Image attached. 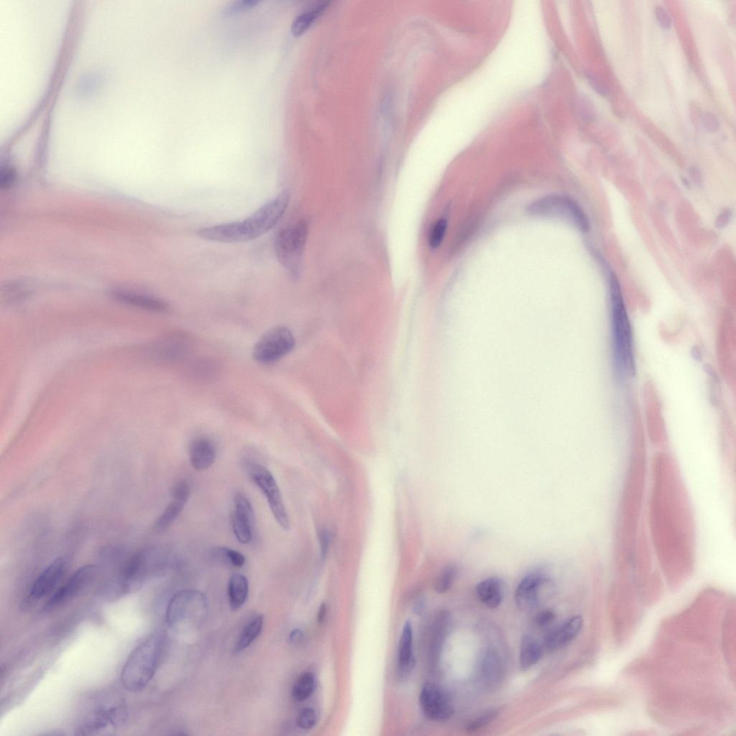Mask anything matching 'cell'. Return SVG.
Returning a JSON list of instances; mask_svg holds the SVG:
<instances>
[{"instance_id": "1", "label": "cell", "mask_w": 736, "mask_h": 736, "mask_svg": "<svg viewBox=\"0 0 736 736\" xmlns=\"http://www.w3.org/2000/svg\"><path fill=\"white\" fill-rule=\"evenodd\" d=\"M650 507L655 545L660 558H692L693 524L684 488L672 460L655 461Z\"/></svg>"}, {"instance_id": "2", "label": "cell", "mask_w": 736, "mask_h": 736, "mask_svg": "<svg viewBox=\"0 0 736 736\" xmlns=\"http://www.w3.org/2000/svg\"><path fill=\"white\" fill-rule=\"evenodd\" d=\"M290 192L285 190L243 221L209 226L197 232L204 240L238 243L257 239L266 234L284 216L290 202Z\"/></svg>"}, {"instance_id": "3", "label": "cell", "mask_w": 736, "mask_h": 736, "mask_svg": "<svg viewBox=\"0 0 736 736\" xmlns=\"http://www.w3.org/2000/svg\"><path fill=\"white\" fill-rule=\"evenodd\" d=\"M163 636L157 633L137 646L130 655L121 674L124 688L131 693L144 690L157 670Z\"/></svg>"}, {"instance_id": "4", "label": "cell", "mask_w": 736, "mask_h": 736, "mask_svg": "<svg viewBox=\"0 0 736 736\" xmlns=\"http://www.w3.org/2000/svg\"><path fill=\"white\" fill-rule=\"evenodd\" d=\"M610 290L615 357L620 372L633 375L635 365L632 328L619 281L614 274L610 278Z\"/></svg>"}, {"instance_id": "5", "label": "cell", "mask_w": 736, "mask_h": 736, "mask_svg": "<svg viewBox=\"0 0 736 736\" xmlns=\"http://www.w3.org/2000/svg\"><path fill=\"white\" fill-rule=\"evenodd\" d=\"M308 235V225L301 220L278 232L275 240V251L278 262L297 280L299 278L304 250Z\"/></svg>"}, {"instance_id": "6", "label": "cell", "mask_w": 736, "mask_h": 736, "mask_svg": "<svg viewBox=\"0 0 736 736\" xmlns=\"http://www.w3.org/2000/svg\"><path fill=\"white\" fill-rule=\"evenodd\" d=\"M127 719L126 707L115 698L99 701L85 716L79 728V735H107L116 730Z\"/></svg>"}, {"instance_id": "7", "label": "cell", "mask_w": 736, "mask_h": 736, "mask_svg": "<svg viewBox=\"0 0 736 736\" xmlns=\"http://www.w3.org/2000/svg\"><path fill=\"white\" fill-rule=\"evenodd\" d=\"M527 212L533 217L552 218L567 222L582 233L590 229L589 219L582 209L571 198L548 195L532 203Z\"/></svg>"}, {"instance_id": "8", "label": "cell", "mask_w": 736, "mask_h": 736, "mask_svg": "<svg viewBox=\"0 0 736 736\" xmlns=\"http://www.w3.org/2000/svg\"><path fill=\"white\" fill-rule=\"evenodd\" d=\"M245 469L250 479L266 497L276 522L282 529L289 530L290 519L273 475L267 468L257 463H247Z\"/></svg>"}, {"instance_id": "9", "label": "cell", "mask_w": 736, "mask_h": 736, "mask_svg": "<svg viewBox=\"0 0 736 736\" xmlns=\"http://www.w3.org/2000/svg\"><path fill=\"white\" fill-rule=\"evenodd\" d=\"M207 611L205 594L194 590L178 592L169 602L166 619L169 626L180 627L187 621L201 619Z\"/></svg>"}, {"instance_id": "10", "label": "cell", "mask_w": 736, "mask_h": 736, "mask_svg": "<svg viewBox=\"0 0 736 736\" xmlns=\"http://www.w3.org/2000/svg\"><path fill=\"white\" fill-rule=\"evenodd\" d=\"M296 345L292 332L286 327H276L264 334L254 346L252 357L261 364H270L291 353Z\"/></svg>"}, {"instance_id": "11", "label": "cell", "mask_w": 736, "mask_h": 736, "mask_svg": "<svg viewBox=\"0 0 736 736\" xmlns=\"http://www.w3.org/2000/svg\"><path fill=\"white\" fill-rule=\"evenodd\" d=\"M419 702L427 718L434 721H444L455 713L450 697L440 686L428 683L421 689Z\"/></svg>"}, {"instance_id": "12", "label": "cell", "mask_w": 736, "mask_h": 736, "mask_svg": "<svg viewBox=\"0 0 736 736\" xmlns=\"http://www.w3.org/2000/svg\"><path fill=\"white\" fill-rule=\"evenodd\" d=\"M96 570L94 564L85 565L78 569L62 586L53 592L46 603L44 610L59 608L77 597L95 577Z\"/></svg>"}, {"instance_id": "13", "label": "cell", "mask_w": 736, "mask_h": 736, "mask_svg": "<svg viewBox=\"0 0 736 736\" xmlns=\"http://www.w3.org/2000/svg\"><path fill=\"white\" fill-rule=\"evenodd\" d=\"M67 566L65 558L59 557L53 561L34 582L28 600L37 602L52 593L65 575Z\"/></svg>"}, {"instance_id": "14", "label": "cell", "mask_w": 736, "mask_h": 736, "mask_svg": "<svg viewBox=\"0 0 736 736\" xmlns=\"http://www.w3.org/2000/svg\"><path fill=\"white\" fill-rule=\"evenodd\" d=\"M234 501L235 510L231 518L233 532L239 543L248 545L252 539L253 507L248 498L243 493H237Z\"/></svg>"}, {"instance_id": "15", "label": "cell", "mask_w": 736, "mask_h": 736, "mask_svg": "<svg viewBox=\"0 0 736 736\" xmlns=\"http://www.w3.org/2000/svg\"><path fill=\"white\" fill-rule=\"evenodd\" d=\"M550 578L543 568H537L527 574L519 582L515 599L522 609L533 607L539 600L543 587L550 582Z\"/></svg>"}, {"instance_id": "16", "label": "cell", "mask_w": 736, "mask_h": 736, "mask_svg": "<svg viewBox=\"0 0 736 736\" xmlns=\"http://www.w3.org/2000/svg\"><path fill=\"white\" fill-rule=\"evenodd\" d=\"M217 449L214 442L207 437L196 438L189 447V461L193 470L203 472L214 463Z\"/></svg>"}, {"instance_id": "17", "label": "cell", "mask_w": 736, "mask_h": 736, "mask_svg": "<svg viewBox=\"0 0 736 736\" xmlns=\"http://www.w3.org/2000/svg\"><path fill=\"white\" fill-rule=\"evenodd\" d=\"M583 625L581 616H575L550 634L546 639V646L550 650L557 649L572 641L580 634Z\"/></svg>"}, {"instance_id": "18", "label": "cell", "mask_w": 736, "mask_h": 736, "mask_svg": "<svg viewBox=\"0 0 736 736\" xmlns=\"http://www.w3.org/2000/svg\"><path fill=\"white\" fill-rule=\"evenodd\" d=\"M476 591L479 600L490 608H496L502 603L503 585L498 578H489L480 582Z\"/></svg>"}, {"instance_id": "19", "label": "cell", "mask_w": 736, "mask_h": 736, "mask_svg": "<svg viewBox=\"0 0 736 736\" xmlns=\"http://www.w3.org/2000/svg\"><path fill=\"white\" fill-rule=\"evenodd\" d=\"M413 655V629L409 621L406 622L401 636L399 648V667L403 676L411 673L414 666Z\"/></svg>"}, {"instance_id": "20", "label": "cell", "mask_w": 736, "mask_h": 736, "mask_svg": "<svg viewBox=\"0 0 736 736\" xmlns=\"http://www.w3.org/2000/svg\"><path fill=\"white\" fill-rule=\"evenodd\" d=\"M329 4V2L316 4L298 15L292 25V34L296 37H299L305 34L325 11Z\"/></svg>"}, {"instance_id": "21", "label": "cell", "mask_w": 736, "mask_h": 736, "mask_svg": "<svg viewBox=\"0 0 736 736\" xmlns=\"http://www.w3.org/2000/svg\"><path fill=\"white\" fill-rule=\"evenodd\" d=\"M115 297L123 303L158 313H163L168 308L166 303L152 297L125 292H116Z\"/></svg>"}, {"instance_id": "22", "label": "cell", "mask_w": 736, "mask_h": 736, "mask_svg": "<svg viewBox=\"0 0 736 736\" xmlns=\"http://www.w3.org/2000/svg\"><path fill=\"white\" fill-rule=\"evenodd\" d=\"M249 584L247 578L240 574L231 575L229 583V597L233 610L240 609L248 597Z\"/></svg>"}, {"instance_id": "23", "label": "cell", "mask_w": 736, "mask_h": 736, "mask_svg": "<svg viewBox=\"0 0 736 736\" xmlns=\"http://www.w3.org/2000/svg\"><path fill=\"white\" fill-rule=\"evenodd\" d=\"M543 653V649L540 643L532 636L526 635L521 644V667L523 669H530L540 660Z\"/></svg>"}, {"instance_id": "24", "label": "cell", "mask_w": 736, "mask_h": 736, "mask_svg": "<svg viewBox=\"0 0 736 736\" xmlns=\"http://www.w3.org/2000/svg\"><path fill=\"white\" fill-rule=\"evenodd\" d=\"M264 619L263 615H258L252 619L243 629L236 650L241 652L247 648L261 634L264 627Z\"/></svg>"}, {"instance_id": "25", "label": "cell", "mask_w": 736, "mask_h": 736, "mask_svg": "<svg viewBox=\"0 0 736 736\" xmlns=\"http://www.w3.org/2000/svg\"><path fill=\"white\" fill-rule=\"evenodd\" d=\"M186 505V503L181 500L173 499L156 520L154 529L163 531L172 526L182 513Z\"/></svg>"}, {"instance_id": "26", "label": "cell", "mask_w": 736, "mask_h": 736, "mask_svg": "<svg viewBox=\"0 0 736 736\" xmlns=\"http://www.w3.org/2000/svg\"><path fill=\"white\" fill-rule=\"evenodd\" d=\"M315 688V677L311 672L303 673L296 681L292 697L297 702H303L313 695Z\"/></svg>"}, {"instance_id": "27", "label": "cell", "mask_w": 736, "mask_h": 736, "mask_svg": "<svg viewBox=\"0 0 736 736\" xmlns=\"http://www.w3.org/2000/svg\"><path fill=\"white\" fill-rule=\"evenodd\" d=\"M212 558L228 563L236 568H241L245 564V556L238 551L226 547H216L211 550Z\"/></svg>"}, {"instance_id": "28", "label": "cell", "mask_w": 736, "mask_h": 736, "mask_svg": "<svg viewBox=\"0 0 736 736\" xmlns=\"http://www.w3.org/2000/svg\"><path fill=\"white\" fill-rule=\"evenodd\" d=\"M458 573L457 566L449 564L440 572L435 582V589L438 593H444L449 590Z\"/></svg>"}, {"instance_id": "29", "label": "cell", "mask_w": 736, "mask_h": 736, "mask_svg": "<svg viewBox=\"0 0 736 736\" xmlns=\"http://www.w3.org/2000/svg\"><path fill=\"white\" fill-rule=\"evenodd\" d=\"M448 621L449 615L447 613L441 614L437 620L431 649L432 657L434 661H436L439 657L447 632Z\"/></svg>"}, {"instance_id": "30", "label": "cell", "mask_w": 736, "mask_h": 736, "mask_svg": "<svg viewBox=\"0 0 736 736\" xmlns=\"http://www.w3.org/2000/svg\"><path fill=\"white\" fill-rule=\"evenodd\" d=\"M448 228L447 220L439 219L432 226L429 235V245L433 249H437L443 243Z\"/></svg>"}, {"instance_id": "31", "label": "cell", "mask_w": 736, "mask_h": 736, "mask_svg": "<svg viewBox=\"0 0 736 736\" xmlns=\"http://www.w3.org/2000/svg\"><path fill=\"white\" fill-rule=\"evenodd\" d=\"M498 715V711L497 710L489 711L482 715L479 716L469 723L467 725V730L469 732H475L479 729H482L496 720Z\"/></svg>"}, {"instance_id": "32", "label": "cell", "mask_w": 736, "mask_h": 736, "mask_svg": "<svg viewBox=\"0 0 736 736\" xmlns=\"http://www.w3.org/2000/svg\"><path fill=\"white\" fill-rule=\"evenodd\" d=\"M259 4L258 0H238L226 8L224 13L228 15H236L252 9Z\"/></svg>"}, {"instance_id": "33", "label": "cell", "mask_w": 736, "mask_h": 736, "mask_svg": "<svg viewBox=\"0 0 736 736\" xmlns=\"http://www.w3.org/2000/svg\"><path fill=\"white\" fill-rule=\"evenodd\" d=\"M499 665L496 655L494 653H489L486 655L484 666V674L490 681H494L498 676Z\"/></svg>"}, {"instance_id": "34", "label": "cell", "mask_w": 736, "mask_h": 736, "mask_svg": "<svg viewBox=\"0 0 736 736\" xmlns=\"http://www.w3.org/2000/svg\"><path fill=\"white\" fill-rule=\"evenodd\" d=\"M298 725L304 730H309L315 726L317 715L311 709L303 710L298 718Z\"/></svg>"}, {"instance_id": "35", "label": "cell", "mask_w": 736, "mask_h": 736, "mask_svg": "<svg viewBox=\"0 0 736 736\" xmlns=\"http://www.w3.org/2000/svg\"><path fill=\"white\" fill-rule=\"evenodd\" d=\"M191 496V487L186 480H179L172 491L173 499L187 503Z\"/></svg>"}, {"instance_id": "36", "label": "cell", "mask_w": 736, "mask_h": 736, "mask_svg": "<svg viewBox=\"0 0 736 736\" xmlns=\"http://www.w3.org/2000/svg\"><path fill=\"white\" fill-rule=\"evenodd\" d=\"M320 551L321 558L325 559L329 550L331 536L329 531L325 529H321L318 532Z\"/></svg>"}, {"instance_id": "37", "label": "cell", "mask_w": 736, "mask_h": 736, "mask_svg": "<svg viewBox=\"0 0 736 736\" xmlns=\"http://www.w3.org/2000/svg\"><path fill=\"white\" fill-rule=\"evenodd\" d=\"M702 123L707 131L716 132L719 128V123L716 117L712 113L706 111L702 117Z\"/></svg>"}, {"instance_id": "38", "label": "cell", "mask_w": 736, "mask_h": 736, "mask_svg": "<svg viewBox=\"0 0 736 736\" xmlns=\"http://www.w3.org/2000/svg\"><path fill=\"white\" fill-rule=\"evenodd\" d=\"M15 179V175L13 170L11 168L6 167L2 169L1 177H0V186L4 189L10 187Z\"/></svg>"}, {"instance_id": "39", "label": "cell", "mask_w": 736, "mask_h": 736, "mask_svg": "<svg viewBox=\"0 0 736 736\" xmlns=\"http://www.w3.org/2000/svg\"><path fill=\"white\" fill-rule=\"evenodd\" d=\"M655 15L663 29L668 30L672 25V20L667 11L664 8L658 6L655 8Z\"/></svg>"}, {"instance_id": "40", "label": "cell", "mask_w": 736, "mask_h": 736, "mask_svg": "<svg viewBox=\"0 0 736 736\" xmlns=\"http://www.w3.org/2000/svg\"><path fill=\"white\" fill-rule=\"evenodd\" d=\"M554 618L555 615L552 611H545L538 615L536 622L538 626L543 627L549 625Z\"/></svg>"}, {"instance_id": "41", "label": "cell", "mask_w": 736, "mask_h": 736, "mask_svg": "<svg viewBox=\"0 0 736 736\" xmlns=\"http://www.w3.org/2000/svg\"><path fill=\"white\" fill-rule=\"evenodd\" d=\"M731 215H732L731 212H730L729 210H726V211H724L723 212H722L718 217V218L716 219V226H718V228L719 229V228H723V226H725L729 222V221L730 219V217H731Z\"/></svg>"}, {"instance_id": "42", "label": "cell", "mask_w": 736, "mask_h": 736, "mask_svg": "<svg viewBox=\"0 0 736 736\" xmlns=\"http://www.w3.org/2000/svg\"><path fill=\"white\" fill-rule=\"evenodd\" d=\"M303 638V634L301 631L296 629L292 632L290 635V641L292 643H299Z\"/></svg>"}, {"instance_id": "43", "label": "cell", "mask_w": 736, "mask_h": 736, "mask_svg": "<svg viewBox=\"0 0 736 736\" xmlns=\"http://www.w3.org/2000/svg\"><path fill=\"white\" fill-rule=\"evenodd\" d=\"M327 613V607L325 604H322L319 609L318 620L319 622H323Z\"/></svg>"}]
</instances>
